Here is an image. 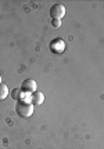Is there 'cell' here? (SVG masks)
<instances>
[{"label":"cell","mask_w":104,"mask_h":149,"mask_svg":"<svg viewBox=\"0 0 104 149\" xmlns=\"http://www.w3.org/2000/svg\"><path fill=\"white\" fill-rule=\"evenodd\" d=\"M44 101V95H43V93H33L32 97H31V104L32 105H42Z\"/></svg>","instance_id":"obj_5"},{"label":"cell","mask_w":104,"mask_h":149,"mask_svg":"<svg viewBox=\"0 0 104 149\" xmlns=\"http://www.w3.org/2000/svg\"><path fill=\"white\" fill-rule=\"evenodd\" d=\"M21 91L22 93H27V94H31V93L33 94V93L36 91V81L32 79L25 80L21 84Z\"/></svg>","instance_id":"obj_3"},{"label":"cell","mask_w":104,"mask_h":149,"mask_svg":"<svg viewBox=\"0 0 104 149\" xmlns=\"http://www.w3.org/2000/svg\"><path fill=\"white\" fill-rule=\"evenodd\" d=\"M50 17L51 19H61L65 17V7L63 4H54L50 8Z\"/></svg>","instance_id":"obj_2"},{"label":"cell","mask_w":104,"mask_h":149,"mask_svg":"<svg viewBox=\"0 0 104 149\" xmlns=\"http://www.w3.org/2000/svg\"><path fill=\"white\" fill-rule=\"evenodd\" d=\"M18 93H21V91L18 90V88L13 90V98H14V100H17V101H18Z\"/></svg>","instance_id":"obj_8"},{"label":"cell","mask_w":104,"mask_h":149,"mask_svg":"<svg viewBox=\"0 0 104 149\" xmlns=\"http://www.w3.org/2000/svg\"><path fill=\"white\" fill-rule=\"evenodd\" d=\"M51 25H53L54 28H60L61 21H60V19H51Z\"/></svg>","instance_id":"obj_7"},{"label":"cell","mask_w":104,"mask_h":149,"mask_svg":"<svg viewBox=\"0 0 104 149\" xmlns=\"http://www.w3.org/2000/svg\"><path fill=\"white\" fill-rule=\"evenodd\" d=\"M15 112L21 117H31L32 116V113H33V105L31 104V102L20 100V101H17Z\"/></svg>","instance_id":"obj_1"},{"label":"cell","mask_w":104,"mask_h":149,"mask_svg":"<svg viewBox=\"0 0 104 149\" xmlns=\"http://www.w3.org/2000/svg\"><path fill=\"white\" fill-rule=\"evenodd\" d=\"M8 97V87L4 84V83H1L0 84V101H3Z\"/></svg>","instance_id":"obj_6"},{"label":"cell","mask_w":104,"mask_h":149,"mask_svg":"<svg viewBox=\"0 0 104 149\" xmlns=\"http://www.w3.org/2000/svg\"><path fill=\"white\" fill-rule=\"evenodd\" d=\"M0 84H1V76H0Z\"/></svg>","instance_id":"obj_9"},{"label":"cell","mask_w":104,"mask_h":149,"mask_svg":"<svg viewBox=\"0 0 104 149\" xmlns=\"http://www.w3.org/2000/svg\"><path fill=\"white\" fill-rule=\"evenodd\" d=\"M50 48H51L54 53H63L64 48H65V44H64V42H63L61 39H56L54 42H51Z\"/></svg>","instance_id":"obj_4"}]
</instances>
